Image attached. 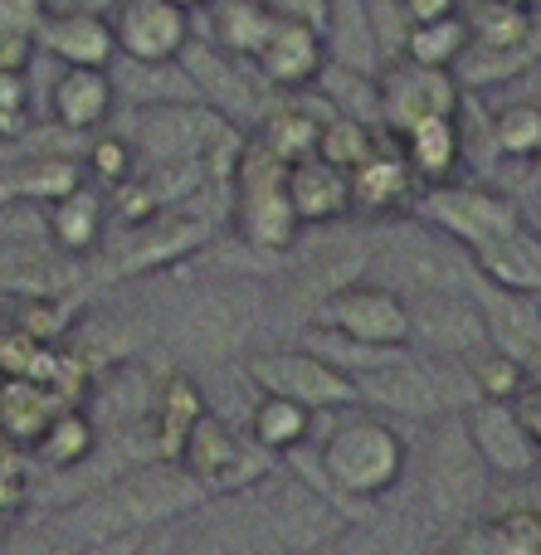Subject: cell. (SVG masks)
<instances>
[{"mask_svg": "<svg viewBox=\"0 0 541 555\" xmlns=\"http://www.w3.org/2000/svg\"><path fill=\"white\" fill-rule=\"evenodd\" d=\"M210 240V220L185 205L162 210L142 224H127V240L107 254V278H146L156 269H171V263L191 259L195 249H205Z\"/></svg>", "mask_w": 541, "mask_h": 555, "instance_id": "obj_11", "label": "cell"}, {"mask_svg": "<svg viewBox=\"0 0 541 555\" xmlns=\"http://www.w3.org/2000/svg\"><path fill=\"white\" fill-rule=\"evenodd\" d=\"M488 478L474 439L464 429V414H439L429 424L425 449V498L439 521H468L488 498Z\"/></svg>", "mask_w": 541, "mask_h": 555, "instance_id": "obj_8", "label": "cell"}, {"mask_svg": "<svg viewBox=\"0 0 541 555\" xmlns=\"http://www.w3.org/2000/svg\"><path fill=\"white\" fill-rule=\"evenodd\" d=\"M405 463L410 449L386 414H347L318 443V468L342 498L351 521L400 488Z\"/></svg>", "mask_w": 541, "mask_h": 555, "instance_id": "obj_2", "label": "cell"}, {"mask_svg": "<svg viewBox=\"0 0 541 555\" xmlns=\"http://www.w3.org/2000/svg\"><path fill=\"white\" fill-rule=\"evenodd\" d=\"M410 302V346H425L439 361H468L474 351H484V317H478L474 293H425L405 297Z\"/></svg>", "mask_w": 541, "mask_h": 555, "instance_id": "obj_13", "label": "cell"}, {"mask_svg": "<svg viewBox=\"0 0 541 555\" xmlns=\"http://www.w3.org/2000/svg\"><path fill=\"white\" fill-rule=\"evenodd\" d=\"M254 492H259V512H263V521H269L273 541H283L288 551L332 546V541L347 531V517H342L318 488H308L298 473L273 468Z\"/></svg>", "mask_w": 541, "mask_h": 555, "instance_id": "obj_10", "label": "cell"}, {"mask_svg": "<svg viewBox=\"0 0 541 555\" xmlns=\"http://www.w3.org/2000/svg\"><path fill=\"white\" fill-rule=\"evenodd\" d=\"M201 507H205V492L181 463L142 459L137 468L113 473L107 482L88 488L83 498L64 502L49 517V541L74 546V541H88V537H113V531L181 527Z\"/></svg>", "mask_w": 541, "mask_h": 555, "instance_id": "obj_1", "label": "cell"}, {"mask_svg": "<svg viewBox=\"0 0 541 555\" xmlns=\"http://www.w3.org/2000/svg\"><path fill=\"white\" fill-rule=\"evenodd\" d=\"M35 44L49 59H59L64 68H113V59H117L107 10H93V5L44 10V20L35 29Z\"/></svg>", "mask_w": 541, "mask_h": 555, "instance_id": "obj_16", "label": "cell"}, {"mask_svg": "<svg viewBox=\"0 0 541 555\" xmlns=\"http://www.w3.org/2000/svg\"><path fill=\"white\" fill-rule=\"evenodd\" d=\"M5 555H29V551H25V546H20V541H15V546H10Z\"/></svg>", "mask_w": 541, "mask_h": 555, "instance_id": "obj_52", "label": "cell"}, {"mask_svg": "<svg viewBox=\"0 0 541 555\" xmlns=\"http://www.w3.org/2000/svg\"><path fill=\"white\" fill-rule=\"evenodd\" d=\"M449 555H484V551H449Z\"/></svg>", "mask_w": 541, "mask_h": 555, "instance_id": "obj_55", "label": "cell"}, {"mask_svg": "<svg viewBox=\"0 0 541 555\" xmlns=\"http://www.w3.org/2000/svg\"><path fill=\"white\" fill-rule=\"evenodd\" d=\"M176 527H156V531H146V541H142V551L137 555H176Z\"/></svg>", "mask_w": 541, "mask_h": 555, "instance_id": "obj_46", "label": "cell"}, {"mask_svg": "<svg viewBox=\"0 0 541 555\" xmlns=\"http://www.w3.org/2000/svg\"><path fill=\"white\" fill-rule=\"evenodd\" d=\"M176 463L201 482L205 498H240V492H254L273 468H279L273 453H263L254 439H240V434L210 410L191 424Z\"/></svg>", "mask_w": 541, "mask_h": 555, "instance_id": "obj_7", "label": "cell"}, {"mask_svg": "<svg viewBox=\"0 0 541 555\" xmlns=\"http://www.w3.org/2000/svg\"><path fill=\"white\" fill-rule=\"evenodd\" d=\"M312 420H318V414L302 410V404L279 400V395H259V404L249 410V439L259 443L263 453L283 459V453L302 449V443L312 439Z\"/></svg>", "mask_w": 541, "mask_h": 555, "instance_id": "obj_32", "label": "cell"}, {"mask_svg": "<svg viewBox=\"0 0 541 555\" xmlns=\"http://www.w3.org/2000/svg\"><path fill=\"white\" fill-rule=\"evenodd\" d=\"M49 107H54V122L64 132H98L117 107V83L107 68H64L54 93H49Z\"/></svg>", "mask_w": 541, "mask_h": 555, "instance_id": "obj_25", "label": "cell"}, {"mask_svg": "<svg viewBox=\"0 0 541 555\" xmlns=\"http://www.w3.org/2000/svg\"><path fill=\"white\" fill-rule=\"evenodd\" d=\"M493 142L513 162H532L541 152V103L537 98H513L493 113Z\"/></svg>", "mask_w": 541, "mask_h": 555, "instance_id": "obj_35", "label": "cell"}, {"mask_svg": "<svg viewBox=\"0 0 541 555\" xmlns=\"http://www.w3.org/2000/svg\"><path fill=\"white\" fill-rule=\"evenodd\" d=\"M527 166H532V185L541 191V152H537V156H532V162H527Z\"/></svg>", "mask_w": 541, "mask_h": 555, "instance_id": "obj_49", "label": "cell"}, {"mask_svg": "<svg viewBox=\"0 0 541 555\" xmlns=\"http://www.w3.org/2000/svg\"><path fill=\"white\" fill-rule=\"evenodd\" d=\"M332 117H337V107H332L327 98H318V103H312V98H293V103H279L263 117L254 142L283 166L308 162V156H318L322 122H332Z\"/></svg>", "mask_w": 541, "mask_h": 555, "instance_id": "obj_22", "label": "cell"}, {"mask_svg": "<svg viewBox=\"0 0 541 555\" xmlns=\"http://www.w3.org/2000/svg\"><path fill=\"white\" fill-rule=\"evenodd\" d=\"M10 531H15V517H0V541H10Z\"/></svg>", "mask_w": 541, "mask_h": 555, "instance_id": "obj_50", "label": "cell"}, {"mask_svg": "<svg viewBox=\"0 0 541 555\" xmlns=\"http://www.w3.org/2000/svg\"><path fill=\"white\" fill-rule=\"evenodd\" d=\"M523 371H527V385H541V351L532 356V361H527L523 365Z\"/></svg>", "mask_w": 541, "mask_h": 555, "instance_id": "obj_47", "label": "cell"}, {"mask_svg": "<svg viewBox=\"0 0 541 555\" xmlns=\"http://www.w3.org/2000/svg\"><path fill=\"white\" fill-rule=\"evenodd\" d=\"M507 404H513V414L523 420V429L532 434V443L541 449V385H523V390H517Z\"/></svg>", "mask_w": 541, "mask_h": 555, "instance_id": "obj_44", "label": "cell"}, {"mask_svg": "<svg viewBox=\"0 0 541 555\" xmlns=\"http://www.w3.org/2000/svg\"><path fill=\"white\" fill-rule=\"evenodd\" d=\"M171 5H176V10H185V15H191V10H210L215 0H171Z\"/></svg>", "mask_w": 541, "mask_h": 555, "instance_id": "obj_48", "label": "cell"}, {"mask_svg": "<svg viewBox=\"0 0 541 555\" xmlns=\"http://www.w3.org/2000/svg\"><path fill=\"white\" fill-rule=\"evenodd\" d=\"M464 365H468V380H474V395H478V400H498V404H507V400H513V395L527 385L523 361H513V356L493 351V346L474 351Z\"/></svg>", "mask_w": 541, "mask_h": 555, "instance_id": "obj_39", "label": "cell"}, {"mask_svg": "<svg viewBox=\"0 0 541 555\" xmlns=\"http://www.w3.org/2000/svg\"><path fill=\"white\" fill-rule=\"evenodd\" d=\"M117 54L142 68H162L191 49V15L176 10L171 0H117L107 10Z\"/></svg>", "mask_w": 541, "mask_h": 555, "instance_id": "obj_12", "label": "cell"}, {"mask_svg": "<svg viewBox=\"0 0 541 555\" xmlns=\"http://www.w3.org/2000/svg\"><path fill=\"white\" fill-rule=\"evenodd\" d=\"M230 191H234L230 220H234V234L244 240V249L288 254L293 244H298L302 224H298L293 201H288V166L273 162L254 137H244L240 152H234Z\"/></svg>", "mask_w": 541, "mask_h": 555, "instance_id": "obj_3", "label": "cell"}, {"mask_svg": "<svg viewBox=\"0 0 541 555\" xmlns=\"http://www.w3.org/2000/svg\"><path fill=\"white\" fill-rule=\"evenodd\" d=\"M146 531H113V537H88L74 546H59V555H137Z\"/></svg>", "mask_w": 541, "mask_h": 555, "instance_id": "obj_42", "label": "cell"}, {"mask_svg": "<svg viewBox=\"0 0 541 555\" xmlns=\"http://www.w3.org/2000/svg\"><path fill=\"white\" fill-rule=\"evenodd\" d=\"M10 317L5 326L20 336H29V341H44V346H59L68 332V322H74V312H68L64 297H10Z\"/></svg>", "mask_w": 541, "mask_h": 555, "instance_id": "obj_36", "label": "cell"}, {"mask_svg": "<svg viewBox=\"0 0 541 555\" xmlns=\"http://www.w3.org/2000/svg\"><path fill=\"white\" fill-rule=\"evenodd\" d=\"M5 332H10V326H5V322H0V346H5Z\"/></svg>", "mask_w": 541, "mask_h": 555, "instance_id": "obj_54", "label": "cell"}, {"mask_svg": "<svg viewBox=\"0 0 541 555\" xmlns=\"http://www.w3.org/2000/svg\"><path fill=\"white\" fill-rule=\"evenodd\" d=\"M312 322L332 341L361 351H410V302L376 278H351L312 307Z\"/></svg>", "mask_w": 541, "mask_h": 555, "instance_id": "obj_4", "label": "cell"}, {"mask_svg": "<svg viewBox=\"0 0 541 555\" xmlns=\"http://www.w3.org/2000/svg\"><path fill=\"white\" fill-rule=\"evenodd\" d=\"M44 234L64 259H88V254H98V244L107 234V201L88 181L74 185L54 205H44Z\"/></svg>", "mask_w": 541, "mask_h": 555, "instance_id": "obj_23", "label": "cell"}, {"mask_svg": "<svg viewBox=\"0 0 541 555\" xmlns=\"http://www.w3.org/2000/svg\"><path fill=\"white\" fill-rule=\"evenodd\" d=\"M468 49H474V39H468V20L464 15H445V20L410 25L405 44H400V59L425 64V68H459Z\"/></svg>", "mask_w": 541, "mask_h": 555, "instance_id": "obj_33", "label": "cell"}, {"mask_svg": "<svg viewBox=\"0 0 541 555\" xmlns=\"http://www.w3.org/2000/svg\"><path fill=\"white\" fill-rule=\"evenodd\" d=\"M215 15H210V25H215V49H220L224 59H249L254 64V54H259V44L269 39V29H273V10L263 5V0H215Z\"/></svg>", "mask_w": 541, "mask_h": 555, "instance_id": "obj_30", "label": "cell"}, {"mask_svg": "<svg viewBox=\"0 0 541 555\" xmlns=\"http://www.w3.org/2000/svg\"><path fill=\"white\" fill-rule=\"evenodd\" d=\"M527 224H532V230L541 234V210H537V215H532V220H527Z\"/></svg>", "mask_w": 541, "mask_h": 555, "instance_id": "obj_51", "label": "cell"}, {"mask_svg": "<svg viewBox=\"0 0 541 555\" xmlns=\"http://www.w3.org/2000/svg\"><path fill=\"white\" fill-rule=\"evenodd\" d=\"M400 156H405L410 176L425 185H445L459 181V166H464V132H459V117H425L410 132L396 137Z\"/></svg>", "mask_w": 541, "mask_h": 555, "instance_id": "obj_24", "label": "cell"}, {"mask_svg": "<svg viewBox=\"0 0 541 555\" xmlns=\"http://www.w3.org/2000/svg\"><path fill=\"white\" fill-rule=\"evenodd\" d=\"M29 127V83L25 74L0 68V142H15Z\"/></svg>", "mask_w": 541, "mask_h": 555, "instance_id": "obj_41", "label": "cell"}, {"mask_svg": "<svg viewBox=\"0 0 541 555\" xmlns=\"http://www.w3.org/2000/svg\"><path fill=\"white\" fill-rule=\"evenodd\" d=\"M376 107L390 137L410 132L425 117H459L464 113V83L454 68H425L410 59H390L376 78Z\"/></svg>", "mask_w": 541, "mask_h": 555, "instance_id": "obj_9", "label": "cell"}, {"mask_svg": "<svg viewBox=\"0 0 541 555\" xmlns=\"http://www.w3.org/2000/svg\"><path fill=\"white\" fill-rule=\"evenodd\" d=\"M415 210H420V220H425V230L445 234V240L459 244L464 254L503 240V234H513L517 224L527 220L513 195L493 191V185H474V181L425 185V191L415 195Z\"/></svg>", "mask_w": 541, "mask_h": 555, "instance_id": "obj_6", "label": "cell"}, {"mask_svg": "<svg viewBox=\"0 0 541 555\" xmlns=\"http://www.w3.org/2000/svg\"><path fill=\"white\" fill-rule=\"evenodd\" d=\"M244 380L259 395H279V400H293L312 414H342L357 404V380L308 346L249 351L244 356Z\"/></svg>", "mask_w": 541, "mask_h": 555, "instance_id": "obj_5", "label": "cell"}, {"mask_svg": "<svg viewBox=\"0 0 541 555\" xmlns=\"http://www.w3.org/2000/svg\"><path fill=\"white\" fill-rule=\"evenodd\" d=\"M59 410H64V400L44 380L0 375V449L35 453V443L44 439V429L54 424Z\"/></svg>", "mask_w": 541, "mask_h": 555, "instance_id": "obj_20", "label": "cell"}, {"mask_svg": "<svg viewBox=\"0 0 541 555\" xmlns=\"http://www.w3.org/2000/svg\"><path fill=\"white\" fill-rule=\"evenodd\" d=\"M288 201L298 224H332L342 215H351V185L347 171L327 166L322 156H308V162H293L288 166Z\"/></svg>", "mask_w": 541, "mask_h": 555, "instance_id": "obj_28", "label": "cell"}, {"mask_svg": "<svg viewBox=\"0 0 541 555\" xmlns=\"http://www.w3.org/2000/svg\"><path fill=\"white\" fill-rule=\"evenodd\" d=\"M381 132L371 122H357V117H332V122H322V137H318V156L327 166H337V171H351V166H361L371 152H376Z\"/></svg>", "mask_w": 541, "mask_h": 555, "instance_id": "obj_37", "label": "cell"}, {"mask_svg": "<svg viewBox=\"0 0 541 555\" xmlns=\"http://www.w3.org/2000/svg\"><path fill=\"white\" fill-rule=\"evenodd\" d=\"M478 551L484 555H541V512L532 507H513L503 517L484 521L478 531Z\"/></svg>", "mask_w": 541, "mask_h": 555, "instance_id": "obj_38", "label": "cell"}, {"mask_svg": "<svg viewBox=\"0 0 541 555\" xmlns=\"http://www.w3.org/2000/svg\"><path fill=\"white\" fill-rule=\"evenodd\" d=\"M464 429L493 478H532L541 468V449L532 443V434L523 429V420L513 414V404L474 400L464 410Z\"/></svg>", "mask_w": 541, "mask_h": 555, "instance_id": "obj_15", "label": "cell"}, {"mask_svg": "<svg viewBox=\"0 0 541 555\" xmlns=\"http://www.w3.org/2000/svg\"><path fill=\"white\" fill-rule=\"evenodd\" d=\"M44 10V0H0V68H10V74L29 68V59L39 54L35 29Z\"/></svg>", "mask_w": 541, "mask_h": 555, "instance_id": "obj_34", "label": "cell"}, {"mask_svg": "<svg viewBox=\"0 0 541 555\" xmlns=\"http://www.w3.org/2000/svg\"><path fill=\"white\" fill-rule=\"evenodd\" d=\"M273 15L283 20H302V25H318L322 35L332 29V0H263Z\"/></svg>", "mask_w": 541, "mask_h": 555, "instance_id": "obj_43", "label": "cell"}, {"mask_svg": "<svg viewBox=\"0 0 541 555\" xmlns=\"http://www.w3.org/2000/svg\"><path fill=\"white\" fill-rule=\"evenodd\" d=\"M132 171H137V162H132V142H127V137H98V142L88 146L83 176H98L103 185H123Z\"/></svg>", "mask_w": 541, "mask_h": 555, "instance_id": "obj_40", "label": "cell"}, {"mask_svg": "<svg viewBox=\"0 0 541 555\" xmlns=\"http://www.w3.org/2000/svg\"><path fill=\"white\" fill-rule=\"evenodd\" d=\"M468 259H474V273L484 278V283L507 287V293L541 297V234L527 220L517 224L513 234H503V240L474 249Z\"/></svg>", "mask_w": 541, "mask_h": 555, "instance_id": "obj_26", "label": "cell"}, {"mask_svg": "<svg viewBox=\"0 0 541 555\" xmlns=\"http://www.w3.org/2000/svg\"><path fill=\"white\" fill-rule=\"evenodd\" d=\"M400 15H405L410 25H425V20L459 15V0H400Z\"/></svg>", "mask_w": 541, "mask_h": 555, "instance_id": "obj_45", "label": "cell"}, {"mask_svg": "<svg viewBox=\"0 0 541 555\" xmlns=\"http://www.w3.org/2000/svg\"><path fill=\"white\" fill-rule=\"evenodd\" d=\"M254 332V302L240 287H224V293L195 297L191 312L181 317V341L185 351H195L201 361H224L234 356Z\"/></svg>", "mask_w": 541, "mask_h": 555, "instance_id": "obj_18", "label": "cell"}, {"mask_svg": "<svg viewBox=\"0 0 541 555\" xmlns=\"http://www.w3.org/2000/svg\"><path fill=\"white\" fill-rule=\"evenodd\" d=\"M347 185H351V215H376V220L415 210V195H420V181L410 176L400 142L386 132H381L376 152L347 171Z\"/></svg>", "mask_w": 541, "mask_h": 555, "instance_id": "obj_17", "label": "cell"}, {"mask_svg": "<svg viewBox=\"0 0 541 555\" xmlns=\"http://www.w3.org/2000/svg\"><path fill=\"white\" fill-rule=\"evenodd\" d=\"M513 5H523V10H532V5H537V0H513Z\"/></svg>", "mask_w": 541, "mask_h": 555, "instance_id": "obj_53", "label": "cell"}, {"mask_svg": "<svg viewBox=\"0 0 541 555\" xmlns=\"http://www.w3.org/2000/svg\"><path fill=\"white\" fill-rule=\"evenodd\" d=\"M474 302L478 317H484V336L493 351L513 356V361H532L541 351V297L527 293H507V287H493L484 278H474Z\"/></svg>", "mask_w": 541, "mask_h": 555, "instance_id": "obj_19", "label": "cell"}, {"mask_svg": "<svg viewBox=\"0 0 541 555\" xmlns=\"http://www.w3.org/2000/svg\"><path fill=\"white\" fill-rule=\"evenodd\" d=\"M254 68L263 74V83L279 93H308L322 74H327V35L318 25L302 20H273L269 39L254 54Z\"/></svg>", "mask_w": 541, "mask_h": 555, "instance_id": "obj_14", "label": "cell"}, {"mask_svg": "<svg viewBox=\"0 0 541 555\" xmlns=\"http://www.w3.org/2000/svg\"><path fill=\"white\" fill-rule=\"evenodd\" d=\"M93 453H98V424H93V414H88L83 404H64V410L54 414V424L44 429V439L35 443V453H29V459H35L39 468L74 473V468H83Z\"/></svg>", "mask_w": 541, "mask_h": 555, "instance_id": "obj_29", "label": "cell"}, {"mask_svg": "<svg viewBox=\"0 0 541 555\" xmlns=\"http://www.w3.org/2000/svg\"><path fill=\"white\" fill-rule=\"evenodd\" d=\"M78 278L74 259L39 244H0V293L10 297H64V287Z\"/></svg>", "mask_w": 541, "mask_h": 555, "instance_id": "obj_27", "label": "cell"}, {"mask_svg": "<svg viewBox=\"0 0 541 555\" xmlns=\"http://www.w3.org/2000/svg\"><path fill=\"white\" fill-rule=\"evenodd\" d=\"M205 414V395L201 385L191 380V375L171 371L156 380L152 390V404H146V449H152V459H171L181 453L185 434H191V424Z\"/></svg>", "mask_w": 541, "mask_h": 555, "instance_id": "obj_21", "label": "cell"}, {"mask_svg": "<svg viewBox=\"0 0 541 555\" xmlns=\"http://www.w3.org/2000/svg\"><path fill=\"white\" fill-rule=\"evenodd\" d=\"M74 185H83V166L68 156H39V162L10 166L0 176V201H25V205H54L59 195H68Z\"/></svg>", "mask_w": 541, "mask_h": 555, "instance_id": "obj_31", "label": "cell"}]
</instances>
